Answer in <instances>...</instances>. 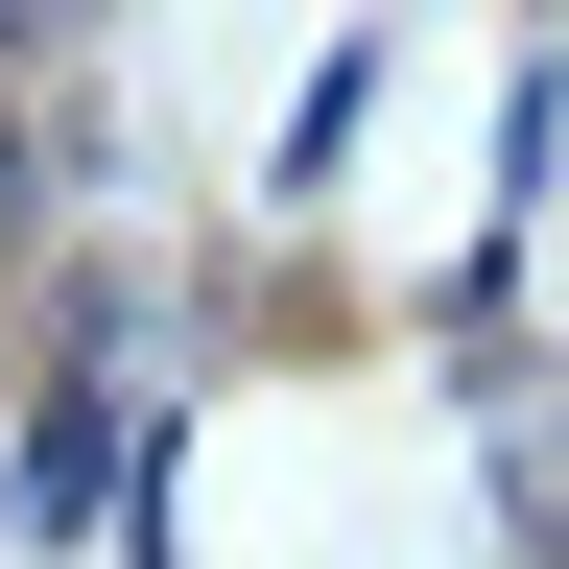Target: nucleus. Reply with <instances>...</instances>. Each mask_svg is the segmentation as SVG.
Instances as JSON below:
<instances>
[]
</instances>
